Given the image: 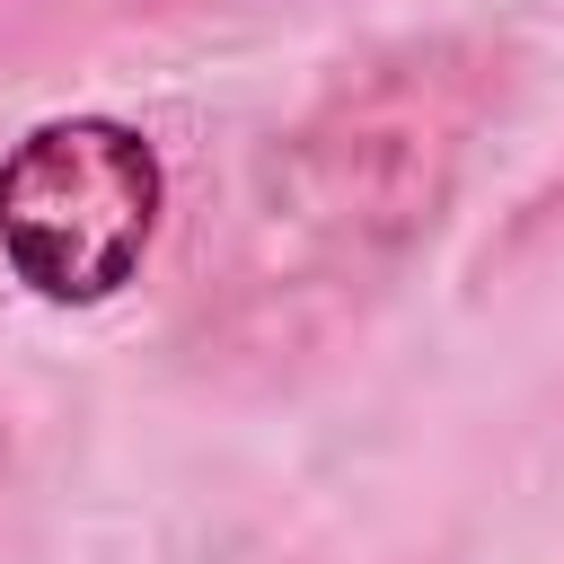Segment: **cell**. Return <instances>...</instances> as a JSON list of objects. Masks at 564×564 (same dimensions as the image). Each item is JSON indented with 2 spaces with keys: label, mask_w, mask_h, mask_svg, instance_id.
I'll list each match as a JSON object with an SVG mask.
<instances>
[{
  "label": "cell",
  "mask_w": 564,
  "mask_h": 564,
  "mask_svg": "<svg viewBox=\"0 0 564 564\" xmlns=\"http://www.w3.org/2000/svg\"><path fill=\"white\" fill-rule=\"evenodd\" d=\"M167 212V167L123 115H44L0 159V264L44 308L115 300Z\"/></svg>",
  "instance_id": "cell-1"
}]
</instances>
